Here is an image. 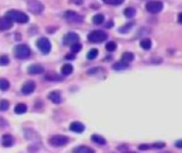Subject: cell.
<instances>
[{
    "label": "cell",
    "mask_w": 182,
    "mask_h": 153,
    "mask_svg": "<svg viewBox=\"0 0 182 153\" xmlns=\"http://www.w3.org/2000/svg\"><path fill=\"white\" fill-rule=\"evenodd\" d=\"M28 10L30 12L34 13V14H39L44 11V5H43L39 1L36 0H31L28 3Z\"/></svg>",
    "instance_id": "52a82bcc"
},
{
    "label": "cell",
    "mask_w": 182,
    "mask_h": 153,
    "mask_svg": "<svg viewBox=\"0 0 182 153\" xmlns=\"http://www.w3.org/2000/svg\"><path fill=\"white\" fill-rule=\"evenodd\" d=\"M132 26H133V24H127V25H125L124 27H122V28H119L118 29V31L119 32H122V33H126V32H128L129 30H131L132 29Z\"/></svg>",
    "instance_id": "d6a6232c"
},
{
    "label": "cell",
    "mask_w": 182,
    "mask_h": 153,
    "mask_svg": "<svg viewBox=\"0 0 182 153\" xmlns=\"http://www.w3.org/2000/svg\"><path fill=\"white\" fill-rule=\"evenodd\" d=\"M112 25H113V23H112V21H109V23L106 24V27H107V28H111Z\"/></svg>",
    "instance_id": "f35d334b"
},
{
    "label": "cell",
    "mask_w": 182,
    "mask_h": 153,
    "mask_svg": "<svg viewBox=\"0 0 182 153\" xmlns=\"http://www.w3.org/2000/svg\"><path fill=\"white\" fill-rule=\"evenodd\" d=\"M134 60V55L132 53H124L122 56V61H124L126 63H130Z\"/></svg>",
    "instance_id": "7402d4cb"
},
{
    "label": "cell",
    "mask_w": 182,
    "mask_h": 153,
    "mask_svg": "<svg viewBox=\"0 0 182 153\" xmlns=\"http://www.w3.org/2000/svg\"><path fill=\"white\" fill-rule=\"evenodd\" d=\"M14 144H15V139L11 134H4V135L2 136V146L5 147V148L13 147Z\"/></svg>",
    "instance_id": "8fae6325"
},
{
    "label": "cell",
    "mask_w": 182,
    "mask_h": 153,
    "mask_svg": "<svg viewBox=\"0 0 182 153\" xmlns=\"http://www.w3.org/2000/svg\"><path fill=\"white\" fill-rule=\"evenodd\" d=\"M9 88H10L9 80H7L5 78H1V79H0V90L7 91V90H9Z\"/></svg>",
    "instance_id": "d4e9b609"
},
{
    "label": "cell",
    "mask_w": 182,
    "mask_h": 153,
    "mask_svg": "<svg viewBox=\"0 0 182 153\" xmlns=\"http://www.w3.org/2000/svg\"><path fill=\"white\" fill-rule=\"evenodd\" d=\"M162 9H163V3L161 1H149L146 4V10L148 12L152 13V14L161 12Z\"/></svg>",
    "instance_id": "8992f818"
},
{
    "label": "cell",
    "mask_w": 182,
    "mask_h": 153,
    "mask_svg": "<svg viewBox=\"0 0 182 153\" xmlns=\"http://www.w3.org/2000/svg\"><path fill=\"white\" fill-rule=\"evenodd\" d=\"M98 56V49H96V48H93V49H91L89 54H87V59H90V60H93V59H95L96 57Z\"/></svg>",
    "instance_id": "4dcf8cb0"
},
{
    "label": "cell",
    "mask_w": 182,
    "mask_h": 153,
    "mask_svg": "<svg viewBox=\"0 0 182 153\" xmlns=\"http://www.w3.org/2000/svg\"><path fill=\"white\" fill-rule=\"evenodd\" d=\"M103 21H104V16L102 14H97L93 17V23L95 24V25H100Z\"/></svg>",
    "instance_id": "83f0119b"
},
{
    "label": "cell",
    "mask_w": 182,
    "mask_h": 153,
    "mask_svg": "<svg viewBox=\"0 0 182 153\" xmlns=\"http://www.w3.org/2000/svg\"><path fill=\"white\" fill-rule=\"evenodd\" d=\"M108 39V36H107L106 32L101 31V30H94L87 36V40L92 43H99V42H103Z\"/></svg>",
    "instance_id": "277c9868"
},
{
    "label": "cell",
    "mask_w": 182,
    "mask_h": 153,
    "mask_svg": "<svg viewBox=\"0 0 182 153\" xmlns=\"http://www.w3.org/2000/svg\"><path fill=\"white\" fill-rule=\"evenodd\" d=\"M81 48H82V44L81 43H79V42L73 43V44L70 45V49H71V52H73V54L79 53L80 50H81Z\"/></svg>",
    "instance_id": "484cf974"
},
{
    "label": "cell",
    "mask_w": 182,
    "mask_h": 153,
    "mask_svg": "<svg viewBox=\"0 0 182 153\" xmlns=\"http://www.w3.org/2000/svg\"><path fill=\"white\" fill-rule=\"evenodd\" d=\"M43 72H44V68H43L41 64H32V65L29 66V69H28V73L31 75L42 74Z\"/></svg>",
    "instance_id": "4fadbf2b"
},
{
    "label": "cell",
    "mask_w": 182,
    "mask_h": 153,
    "mask_svg": "<svg viewBox=\"0 0 182 153\" xmlns=\"http://www.w3.org/2000/svg\"><path fill=\"white\" fill-rule=\"evenodd\" d=\"M125 153H136V152H125Z\"/></svg>",
    "instance_id": "60d3db41"
},
{
    "label": "cell",
    "mask_w": 182,
    "mask_h": 153,
    "mask_svg": "<svg viewBox=\"0 0 182 153\" xmlns=\"http://www.w3.org/2000/svg\"><path fill=\"white\" fill-rule=\"evenodd\" d=\"M34 90H35V82H32V80L26 82L25 84H23V88H21V92H23V94H25V95L31 94Z\"/></svg>",
    "instance_id": "ba28073f"
},
{
    "label": "cell",
    "mask_w": 182,
    "mask_h": 153,
    "mask_svg": "<svg viewBox=\"0 0 182 153\" xmlns=\"http://www.w3.org/2000/svg\"><path fill=\"white\" fill-rule=\"evenodd\" d=\"M125 16L126 17H129V18H131V17H134L135 16V14H136V11H135V9L134 8H127V9L125 10Z\"/></svg>",
    "instance_id": "4316f807"
},
{
    "label": "cell",
    "mask_w": 182,
    "mask_h": 153,
    "mask_svg": "<svg viewBox=\"0 0 182 153\" xmlns=\"http://www.w3.org/2000/svg\"><path fill=\"white\" fill-rule=\"evenodd\" d=\"M140 44H141L142 48H143V49H145V50H148V49H150V48H151V41H150V39L142 40Z\"/></svg>",
    "instance_id": "cb8c5ba5"
},
{
    "label": "cell",
    "mask_w": 182,
    "mask_h": 153,
    "mask_svg": "<svg viewBox=\"0 0 182 153\" xmlns=\"http://www.w3.org/2000/svg\"><path fill=\"white\" fill-rule=\"evenodd\" d=\"M176 147H177V148H182V140H178L177 143H176Z\"/></svg>",
    "instance_id": "8d00e7d4"
},
{
    "label": "cell",
    "mask_w": 182,
    "mask_h": 153,
    "mask_svg": "<svg viewBox=\"0 0 182 153\" xmlns=\"http://www.w3.org/2000/svg\"><path fill=\"white\" fill-rule=\"evenodd\" d=\"M74 71V68L71 64H64L62 66V69H61V72H62L63 75H65V76H67V75L71 74Z\"/></svg>",
    "instance_id": "603a6c76"
},
{
    "label": "cell",
    "mask_w": 182,
    "mask_h": 153,
    "mask_svg": "<svg viewBox=\"0 0 182 153\" xmlns=\"http://www.w3.org/2000/svg\"><path fill=\"white\" fill-rule=\"evenodd\" d=\"M181 17H182V13H179V15H178V23L179 24H181Z\"/></svg>",
    "instance_id": "ab89813d"
},
{
    "label": "cell",
    "mask_w": 182,
    "mask_h": 153,
    "mask_svg": "<svg viewBox=\"0 0 182 153\" xmlns=\"http://www.w3.org/2000/svg\"><path fill=\"white\" fill-rule=\"evenodd\" d=\"M10 63V59H9V57L8 56H5V55H3V56H1L0 57V65H8V64Z\"/></svg>",
    "instance_id": "836d02e7"
},
{
    "label": "cell",
    "mask_w": 182,
    "mask_h": 153,
    "mask_svg": "<svg viewBox=\"0 0 182 153\" xmlns=\"http://www.w3.org/2000/svg\"><path fill=\"white\" fill-rule=\"evenodd\" d=\"M12 26H13V21L10 20L7 16L0 18V31L9 30L10 28H12Z\"/></svg>",
    "instance_id": "7c38bea8"
},
{
    "label": "cell",
    "mask_w": 182,
    "mask_h": 153,
    "mask_svg": "<svg viewBox=\"0 0 182 153\" xmlns=\"http://www.w3.org/2000/svg\"><path fill=\"white\" fill-rule=\"evenodd\" d=\"M23 133H25L26 139H28V140H32V139H35V140L41 141V138H39V134L35 133L34 131H32V130H25V131H23Z\"/></svg>",
    "instance_id": "2e32d148"
},
{
    "label": "cell",
    "mask_w": 182,
    "mask_h": 153,
    "mask_svg": "<svg viewBox=\"0 0 182 153\" xmlns=\"http://www.w3.org/2000/svg\"><path fill=\"white\" fill-rule=\"evenodd\" d=\"M73 153H95V150L86 146H78L73 149Z\"/></svg>",
    "instance_id": "e0dca14e"
},
{
    "label": "cell",
    "mask_w": 182,
    "mask_h": 153,
    "mask_svg": "<svg viewBox=\"0 0 182 153\" xmlns=\"http://www.w3.org/2000/svg\"><path fill=\"white\" fill-rule=\"evenodd\" d=\"M106 48H107V50H108V52H114V50L117 48V44L115 42L111 41V42L107 43Z\"/></svg>",
    "instance_id": "f546056e"
},
{
    "label": "cell",
    "mask_w": 182,
    "mask_h": 153,
    "mask_svg": "<svg viewBox=\"0 0 182 153\" xmlns=\"http://www.w3.org/2000/svg\"><path fill=\"white\" fill-rule=\"evenodd\" d=\"M5 16H7L10 20L16 21V23H19V24L28 23V20H29L28 15L23 12H19V11H16V10H11L9 12H7V15Z\"/></svg>",
    "instance_id": "6da1fadb"
},
{
    "label": "cell",
    "mask_w": 182,
    "mask_h": 153,
    "mask_svg": "<svg viewBox=\"0 0 182 153\" xmlns=\"http://www.w3.org/2000/svg\"><path fill=\"white\" fill-rule=\"evenodd\" d=\"M45 79L49 80V82H61L63 80V77H61L60 75H58L57 73H52V72H49L45 75Z\"/></svg>",
    "instance_id": "ac0fdd59"
},
{
    "label": "cell",
    "mask_w": 182,
    "mask_h": 153,
    "mask_svg": "<svg viewBox=\"0 0 182 153\" xmlns=\"http://www.w3.org/2000/svg\"><path fill=\"white\" fill-rule=\"evenodd\" d=\"M48 99H49V100L55 104H60L61 101H62V99H61V94H60L59 91H52V92H50L49 95H48Z\"/></svg>",
    "instance_id": "9a60e30c"
},
{
    "label": "cell",
    "mask_w": 182,
    "mask_h": 153,
    "mask_svg": "<svg viewBox=\"0 0 182 153\" xmlns=\"http://www.w3.org/2000/svg\"><path fill=\"white\" fill-rule=\"evenodd\" d=\"M66 59H75V54H68V55H66Z\"/></svg>",
    "instance_id": "74e56055"
},
{
    "label": "cell",
    "mask_w": 182,
    "mask_h": 153,
    "mask_svg": "<svg viewBox=\"0 0 182 153\" xmlns=\"http://www.w3.org/2000/svg\"><path fill=\"white\" fill-rule=\"evenodd\" d=\"M69 130L75 133H83L85 128H84V125L80 122H73L69 125Z\"/></svg>",
    "instance_id": "5bb4252c"
},
{
    "label": "cell",
    "mask_w": 182,
    "mask_h": 153,
    "mask_svg": "<svg viewBox=\"0 0 182 153\" xmlns=\"http://www.w3.org/2000/svg\"><path fill=\"white\" fill-rule=\"evenodd\" d=\"M92 141L95 144H100V146H104V144H107L106 138L102 137V136H100V135H97V134L92 135Z\"/></svg>",
    "instance_id": "d6986e66"
},
{
    "label": "cell",
    "mask_w": 182,
    "mask_h": 153,
    "mask_svg": "<svg viewBox=\"0 0 182 153\" xmlns=\"http://www.w3.org/2000/svg\"><path fill=\"white\" fill-rule=\"evenodd\" d=\"M166 146L165 144V143H154V144H152L151 146H150V148H153V149H162V148H164V147Z\"/></svg>",
    "instance_id": "e575fe53"
},
{
    "label": "cell",
    "mask_w": 182,
    "mask_h": 153,
    "mask_svg": "<svg viewBox=\"0 0 182 153\" xmlns=\"http://www.w3.org/2000/svg\"><path fill=\"white\" fill-rule=\"evenodd\" d=\"M104 3L107 4H111V5H118V4H122L125 0H102Z\"/></svg>",
    "instance_id": "1f68e13d"
},
{
    "label": "cell",
    "mask_w": 182,
    "mask_h": 153,
    "mask_svg": "<svg viewBox=\"0 0 182 153\" xmlns=\"http://www.w3.org/2000/svg\"><path fill=\"white\" fill-rule=\"evenodd\" d=\"M15 57L17 59H27L30 57L31 55V50L27 45L25 44H19L15 47L14 49Z\"/></svg>",
    "instance_id": "3957f363"
},
{
    "label": "cell",
    "mask_w": 182,
    "mask_h": 153,
    "mask_svg": "<svg viewBox=\"0 0 182 153\" xmlns=\"http://www.w3.org/2000/svg\"><path fill=\"white\" fill-rule=\"evenodd\" d=\"M79 42V37L75 32H69L64 37V44L65 45H71L73 43Z\"/></svg>",
    "instance_id": "30bf717a"
},
{
    "label": "cell",
    "mask_w": 182,
    "mask_h": 153,
    "mask_svg": "<svg viewBox=\"0 0 182 153\" xmlns=\"http://www.w3.org/2000/svg\"><path fill=\"white\" fill-rule=\"evenodd\" d=\"M138 148V150H141V151H145V150H148L150 148V146H148V144H140Z\"/></svg>",
    "instance_id": "d590c367"
},
{
    "label": "cell",
    "mask_w": 182,
    "mask_h": 153,
    "mask_svg": "<svg viewBox=\"0 0 182 153\" xmlns=\"http://www.w3.org/2000/svg\"><path fill=\"white\" fill-rule=\"evenodd\" d=\"M27 109H28V107H27L26 104L19 103V104H17V105L15 106L14 111H15V114H17V115H23L27 111Z\"/></svg>",
    "instance_id": "ffe728a7"
},
{
    "label": "cell",
    "mask_w": 182,
    "mask_h": 153,
    "mask_svg": "<svg viewBox=\"0 0 182 153\" xmlns=\"http://www.w3.org/2000/svg\"><path fill=\"white\" fill-rule=\"evenodd\" d=\"M36 46L39 48V50H41L44 55L49 54V52L51 50V43H50V41L47 37H41V39L37 40Z\"/></svg>",
    "instance_id": "5b68a950"
},
{
    "label": "cell",
    "mask_w": 182,
    "mask_h": 153,
    "mask_svg": "<svg viewBox=\"0 0 182 153\" xmlns=\"http://www.w3.org/2000/svg\"><path fill=\"white\" fill-rule=\"evenodd\" d=\"M49 144L55 148H60V147L66 146L69 143V138L67 136L64 135H53L49 138Z\"/></svg>",
    "instance_id": "7a4b0ae2"
},
{
    "label": "cell",
    "mask_w": 182,
    "mask_h": 153,
    "mask_svg": "<svg viewBox=\"0 0 182 153\" xmlns=\"http://www.w3.org/2000/svg\"><path fill=\"white\" fill-rule=\"evenodd\" d=\"M113 70H116V71H122V70H126L129 68V63H126L124 61H119V62H116L113 64Z\"/></svg>",
    "instance_id": "44dd1931"
},
{
    "label": "cell",
    "mask_w": 182,
    "mask_h": 153,
    "mask_svg": "<svg viewBox=\"0 0 182 153\" xmlns=\"http://www.w3.org/2000/svg\"><path fill=\"white\" fill-rule=\"evenodd\" d=\"M9 107H10V103H9V101H7V100H2V101H0V110H1V111H5V110H8V109H9Z\"/></svg>",
    "instance_id": "f1b7e54d"
},
{
    "label": "cell",
    "mask_w": 182,
    "mask_h": 153,
    "mask_svg": "<svg viewBox=\"0 0 182 153\" xmlns=\"http://www.w3.org/2000/svg\"><path fill=\"white\" fill-rule=\"evenodd\" d=\"M65 17L67 18L69 21L71 23H81L83 20L81 15H79L78 13L74 12V11H68V12L65 13Z\"/></svg>",
    "instance_id": "9c48e42d"
}]
</instances>
